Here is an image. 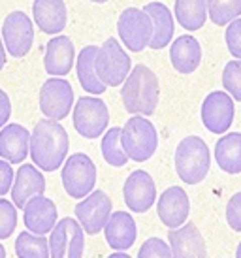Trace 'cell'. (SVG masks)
<instances>
[{"label": "cell", "mask_w": 241, "mask_h": 258, "mask_svg": "<svg viewBox=\"0 0 241 258\" xmlns=\"http://www.w3.org/2000/svg\"><path fill=\"white\" fill-rule=\"evenodd\" d=\"M117 30H119L120 42L127 45V49L140 53L143 51L153 40L155 34V25L153 19L145 14L143 10L138 8H127L120 12L119 21H117Z\"/></svg>", "instance_id": "52a82bcc"}, {"label": "cell", "mask_w": 241, "mask_h": 258, "mask_svg": "<svg viewBox=\"0 0 241 258\" xmlns=\"http://www.w3.org/2000/svg\"><path fill=\"white\" fill-rule=\"evenodd\" d=\"M102 157L109 166L120 168L128 162V157L123 147V128H109L106 132V136L102 138Z\"/></svg>", "instance_id": "f1b7e54d"}, {"label": "cell", "mask_w": 241, "mask_h": 258, "mask_svg": "<svg viewBox=\"0 0 241 258\" xmlns=\"http://www.w3.org/2000/svg\"><path fill=\"white\" fill-rule=\"evenodd\" d=\"M45 192V177L42 172L32 164H23L15 173V183L12 186V200L15 208L25 209L36 196H43Z\"/></svg>", "instance_id": "e0dca14e"}, {"label": "cell", "mask_w": 241, "mask_h": 258, "mask_svg": "<svg viewBox=\"0 0 241 258\" xmlns=\"http://www.w3.org/2000/svg\"><path fill=\"white\" fill-rule=\"evenodd\" d=\"M175 17L179 25L189 32L204 27L207 19V0H175Z\"/></svg>", "instance_id": "4316f807"}, {"label": "cell", "mask_w": 241, "mask_h": 258, "mask_svg": "<svg viewBox=\"0 0 241 258\" xmlns=\"http://www.w3.org/2000/svg\"><path fill=\"white\" fill-rule=\"evenodd\" d=\"M61 177H63L64 190L70 198L74 200L87 198L96 185V166L85 153H76L68 157Z\"/></svg>", "instance_id": "8992f818"}, {"label": "cell", "mask_w": 241, "mask_h": 258, "mask_svg": "<svg viewBox=\"0 0 241 258\" xmlns=\"http://www.w3.org/2000/svg\"><path fill=\"white\" fill-rule=\"evenodd\" d=\"M207 12L215 25L224 27L239 19L241 0H207Z\"/></svg>", "instance_id": "f546056e"}, {"label": "cell", "mask_w": 241, "mask_h": 258, "mask_svg": "<svg viewBox=\"0 0 241 258\" xmlns=\"http://www.w3.org/2000/svg\"><path fill=\"white\" fill-rule=\"evenodd\" d=\"M68 134L58 121L42 119L30 134V158L43 172H55L68 155Z\"/></svg>", "instance_id": "6da1fadb"}, {"label": "cell", "mask_w": 241, "mask_h": 258, "mask_svg": "<svg viewBox=\"0 0 241 258\" xmlns=\"http://www.w3.org/2000/svg\"><path fill=\"white\" fill-rule=\"evenodd\" d=\"M132 72V62L115 38H107L96 55V74L106 87H119Z\"/></svg>", "instance_id": "5b68a950"}, {"label": "cell", "mask_w": 241, "mask_h": 258, "mask_svg": "<svg viewBox=\"0 0 241 258\" xmlns=\"http://www.w3.org/2000/svg\"><path fill=\"white\" fill-rule=\"evenodd\" d=\"M125 204L134 213H145L156 202L155 181L145 170H136L127 177L123 186Z\"/></svg>", "instance_id": "9a60e30c"}, {"label": "cell", "mask_w": 241, "mask_h": 258, "mask_svg": "<svg viewBox=\"0 0 241 258\" xmlns=\"http://www.w3.org/2000/svg\"><path fill=\"white\" fill-rule=\"evenodd\" d=\"M211 153L200 136H187L175 149V172L187 185H198L207 177Z\"/></svg>", "instance_id": "3957f363"}, {"label": "cell", "mask_w": 241, "mask_h": 258, "mask_svg": "<svg viewBox=\"0 0 241 258\" xmlns=\"http://www.w3.org/2000/svg\"><path fill=\"white\" fill-rule=\"evenodd\" d=\"M215 160L222 172L235 173L241 172V134L230 132L222 136L215 145Z\"/></svg>", "instance_id": "484cf974"}, {"label": "cell", "mask_w": 241, "mask_h": 258, "mask_svg": "<svg viewBox=\"0 0 241 258\" xmlns=\"http://www.w3.org/2000/svg\"><path fill=\"white\" fill-rule=\"evenodd\" d=\"M17 226V208L14 202L0 198V239H8Z\"/></svg>", "instance_id": "1f68e13d"}, {"label": "cell", "mask_w": 241, "mask_h": 258, "mask_svg": "<svg viewBox=\"0 0 241 258\" xmlns=\"http://www.w3.org/2000/svg\"><path fill=\"white\" fill-rule=\"evenodd\" d=\"M30 132L21 124H8L0 130V158L8 162H23L29 157Z\"/></svg>", "instance_id": "44dd1931"}, {"label": "cell", "mask_w": 241, "mask_h": 258, "mask_svg": "<svg viewBox=\"0 0 241 258\" xmlns=\"http://www.w3.org/2000/svg\"><path fill=\"white\" fill-rule=\"evenodd\" d=\"M12 183H14V170L8 160L0 158V196L12 192V186H14Z\"/></svg>", "instance_id": "d590c367"}, {"label": "cell", "mask_w": 241, "mask_h": 258, "mask_svg": "<svg viewBox=\"0 0 241 258\" xmlns=\"http://www.w3.org/2000/svg\"><path fill=\"white\" fill-rule=\"evenodd\" d=\"M156 213L164 226L177 230L187 224L191 213V202L181 186H168L156 202Z\"/></svg>", "instance_id": "5bb4252c"}, {"label": "cell", "mask_w": 241, "mask_h": 258, "mask_svg": "<svg viewBox=\"0 0 241 258\" xmlns=\"http://www.w3.org/2000/svg\"><path fill=\"white\" fill-rule=\"evenodd\" d=\"M111 208L113 204L104 190H92L85 200L76 206V217L89 236H96L106 228L111 217Z\"/></svg>", "instance_id": "8fae6325"}, {"label": "cell", "mask_w": 241, "mask_h": 258, "mask_svg": "<svg viewBox=\"0 0 241 258\" xmlns=\"http://www.w3.org/2000/svg\"><path fill=\"white\" fill-rule=\"evenodd\" d=\"M76 58V49L74 43L68 36H55L47 42L45 47V57H43V66L45 72L55 78H63L72 70Z\"/></svg>", "instance_id": "d6986e66"}, {"label": "cell", "mask_w": 241, "mask_h": 258, "mask_svg": "<svg viewBox=\"0 0 241 258\" xmlns=\"http://www.w3.org/2000/svg\"><path fill=\"white\" fill-rule=\"evenodd\" d=\"M226 45H228V51L237 60H241V17L232 21L226 27Z\"/></svg>", "instance_id": "836d02e7"}, {"label": "cell", "mask_w": 241, "mask_h": 258, "mask_svg": "<svg viewBox=\"0 0 241 258\" xmlns=\"http://www.w3.org/2000/svg\"><path fill=\"white\" fill-rule=\"evenodd\" d=\"M222 87L235 102H241V60H230L222 72Z\"/></svg>", "instance_id": "4dcf8cb0"}, {"label": "cell", "mask_w": 241, "mask_h": 258, "mask_svg": "<svg viewBox=\"0 0 241 258\" xmlns=\"http://www.w3.org/2000/svg\"><path fill=\"white\" fill-rule=\"evenodd\" d=\"M0 258H6V249L0 245Z\"/></svg>", "instance_id": "ab89813d"}, {"label": "cell", "mask_w": 241, "mask_h": 258, "mask_svg": "<svg viewBox=\"0 0 241 258\" xmlns=\"http://www.w3.org/2000/svg\"><path fill=\"white\" fill-rule=\"evenodd\" d=\"M138 258H173L171 247L160 237H149L145 243L140 247Z\"/></svg>", "instance_id": "d6a6232c"}, {"label": "cell", "mask_w": 241, "mask_h": 258, "mask_svg": "<svg viewBox=\"0 0 241 258\" xmlns=\"http://www.w3.org/2000/svg\"><path fill=\"white\" fill-rule=\"evenodd\" d=\"M98 45H87L79 51L76 70H78L79 83L83 87V91L89 94H102L106 93V85L100 81L96 74V55H98Z\"/></svg>", "instance_id": "d4e9b609"}, {"label": "cell", "mask_w": 241, "mask_h": 258, "mask_svg": "<svg viewBox=\"0 0 241 258\" xmlns=\"http://www.w3.org/2000/svg\"><path fill=\"white\" fill-rule=\"evenodd\" d=\"M25 226L36 236H45L57 226V206L45 196H36L25 206Z\"/></svg>", "instance_id": "ac0fdd59"}, {"label": "cell", "mask_w": 241, "mask_h": 258, "mask_svg": "<svg viewBox=\"0 0 241 258\" xmlns=\"http://www.w3.org/2000/svg\"><path fill=\"white\" fill-rule=\"evenodd\" d=\"M2 38H4V45L12 57H25L32 47V40H34V27H32L29 15L25 12L8 14L4 25H2Z\"/></svg>", "instance_id": "7c38bea8"}, {"label": "cell", "mask_w": 241, "mask_h": 258, "mask_svg": "<svg viewBox=\"0 0 241 258\" xmlns=\"http://www.w3.org/2000/svg\"><path fill=\"white\" fill-rule=\"evenodd\" d=\"M92 2H100L102 4V2H107V0H92Z\"/></svg>", "instance_id": "b9f144b4"}, {"label": "cell", "mask_w": 241, "mask_h": 258, "mask_svg": "<svg viewBox=\"0 0 241 258\" xmlns=\"http://www.w3.org/2000/svg\"><path fill=\"white\" fill-rule=\"evenodd\" d=\"M123 147L130 160L145 162L158 147V134L155 124L142 115H134L123 126Z\"/></svg>", "instance_id": "277c9868"}, {"label": "cell", "mask_w": 241, "mask_h": 258, "mask_svg": "<svg viewBox=\"0 0 241 258\" xmlns=\"http://www.w3.org/2000/svg\"><path fill=\"white\" fill-rule=\"evenodd\" d=\"M12 115V104H10V98L8 94L0 89V126H4Z\"/></svg>", "instance_id": "8d00e7d4"}, {"label": "cell", "mask_w": 241, "mask_h": 258, "mask_svg": "<svg viewBox=\"0 0 241 258\" xmlns=\"http://www.w3.org/2000/svg\"><path fill=\"white\" fill-rule=\"evenodd\" d=\"M120 96L128 113L142 115V117L153 115L160 96L156 74L145 64H138L136 68H132L130 76L123 83Z\"/></svg>", "instance_id": "7a4b0ae2"}, {"label": "cell", "mask_w": 241, "mask_h": 258, "mask_svg": "<svg viewBox=\"0 0 241 258\" xmlns=\"http://www.w3.org/2000/svg\"><path fill=\"white\" fill-rule=\"evenodd\" d=\"M170 60L179 74H192L202 62L200 42L191 34L175 38L170 47Z\"/></svg>", "instance_id": "7402d4cb"}, {"label": "cell", "mask_w": 241, "mask_h": 258, "mask_svg": "<svg viewBox=\"0 0 241 258\" xmlns=\"http://www.w3.org/2000/svg\"><path fill=\"white\" fill-rule=\"evenodd\" d=\"M34 21L45 34H58L66 27L64 0H34Z\"/></svg>", "instance_id": "603a6c76"}, {"label": "cell", "mask_w": 241, "mask_h": 258, "mask_svg": "<svg viewBox=\"0 0 241 258\" xmlns=\"http://www.w3.org/2000/svg\"><path fill=\"white\" fill-rule=\"evenodd\" d=\"M107 258H130L127 252H113V254H109Z\"/></svg>", "instance_id": "f35d334b"}, {"label": "cell", "mask_w": 241, "mask_h": 258, "mask_svg": "<svg viewBox=\"0 0 241 258\" xmlns=\"http://www.w3.org/2000/svg\"><path fill=\"white\" fill-rule=\"evenodd\" d=\"M234 98L224 91H213L202 104V122L211 134H224L234 122Z\"/></svg>", "instance_id": "4fadbf2b"}, {"label": "cell", "mask_w": 241, "mask_h": 258, "mask_svg": "<svg viewBox=\"0 0 241 258\" xmlns=\"http://www.w3.org/2000/svg\"><path fill=\"white\" fill-rule=\"evenodd\" d=\"M83 226L76 219H61L51 232V258H81L85 249Z\"/></svg>", "instance_id": "30bf717a"}, {"label": "cell", "mask_w": 241, "mask_h": 258, "mask_svg": "<svg viewBox=\"0 0 241 258\" xmlns=\"http://www.w3.org/2000/svg\"><path fill=\"white\" fill-rule=\"evenodd\" d=\"M104 234H106V241L111 249H115L117 252L127 251L136 243V237H138L136 221L127 211H115L107 221Z\"/></svg>", "instance_id": "ffe728a7"}, {"label": "cell", "mask_w": 241, "mask_h": 258, "mask_svg": "<svg viewBox=\"0 0 241 258\" xmlns=\"http://www.w3.org/2000/svg\"><path fill=\"white\" fill-rule=\"evenodd\" d=\"M15 254L19 258H49V241L45 236H36L29 230L21 232L15 239Z\"/></svg>", "instance_id": "83f0119b"}, {"label": "cell", "mask_w": 241, "mask_h": 258, "mask_svg": "<svg viewBox=\"0 0 241 258\" xmlns=\"http://www.w3.org/2000/svg\"><path fill=\"white\" fill-rule=\"evenodd\" d=\"M74 128L87 140L102 136L109 124V111L106 102L94 96H81L74 109Z\"/></svg>", "instance_id": "ba28073f"}, {"label": "cell", "mask_w": 241, "mask_h": 258, "mask_svg": "<svg viewBox=\"0 0 241 258\" xmlns=\"http://www.w3.org/2000/svg\"><path fill=\"white\" fill-rule=\"evenodd\" d=\"M4 64H6V49H4L2 40H0V70L4 68Z\"/></svg>", "instance_id": "74e56055"}, {"label": "cell", "mask_w": 241, "mask_h": 258, "mask_svg": "<svg viewBox=\"0 0 241 258\" xmlns=\"http://www.w3.org/2000/svg\"><path fill=\"white\" fill-rule=\"evenodd\" d=\"M168 241L173 258H207V249L204 236L194 222L168 232Z\"/></svg>", "instance_id": "2e32d148"}, {"label": "cell", "mask_w": 241, "mask_h": 258, "mask_svg": "<svg viewBox=\"0 0 241 258\" xmlns=\"http://www.w3.org/2000/svg\"><path fill=\"white\" fill-rule=\"evenodd\" d=\"M143 12L149 15L155 25V34L151 40V49H164L173 38V17L168 6H164L162 2H149L143 6Z\"/></svg>", "instance_id": "cb8c5ba5"}, {"label": "cell", "mask_w": 241, "mask_h": 258, "mask_svg": "<svg viewBox=\"0 0 241 258\" xmlns=\"http://www.w3.org/2000/svg\"><path fill=\"white\" fill-rule=\"evenodd\" d=\"M226 221L234 232H241V192H235L226 204Z\"/></svg>", "instance_id": "e575fe53"}, {"label": "cell", "mask_w": 241, "mask_h": 258, "mask_svg": "<svg viewBox=\"0 0 241 258\" xmlns=\"http://www.w3.org/2000/svg\"><path fill=\"white\" fill-rule=\"evenodd\" d=\"M235 258H241V243L237 245V251H235Z\"/></svg>", "instance_id": "60d3db41"}, {"label": "cell", "mask_w": 241, "mask_h": 258, "mask_svg": "<svg viewBox=\"0 0 241 258\" xmlns=\"http://www.w3.org/2000/svg\"><path fill=\"white\" fill-rule=\"evenodd\" d=\"M74 106L72 85L63 78H51L40 89V109L45 119L63 121Z\"/></svg>", "instance_id": "9c48e42d"}]
</instances>
